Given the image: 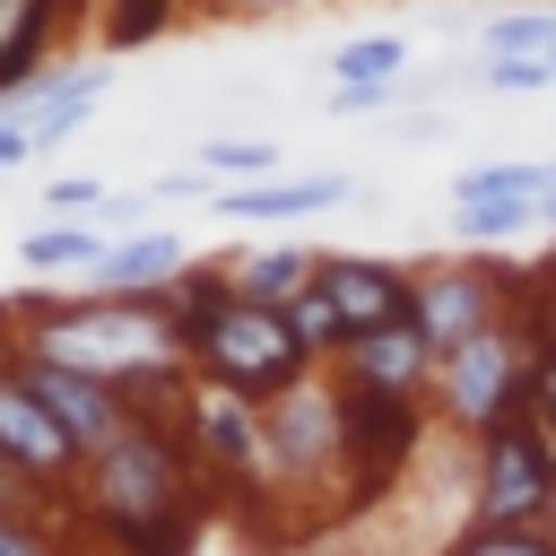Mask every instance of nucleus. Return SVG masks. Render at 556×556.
<instances>
[{
    "instance_id": "7",
    "label": "nucleus",
    "mask_w": 556,
    "mask_h": 556,
    "mask_svg": "<svg viewBox=\"0 0 556 556\" xmlns=\"http://www.w3.org/2000/svg\"><path fill=\"white\" fill-rule=\"evenodd\" d=\"M556 504V434L521 408L504 426L478 434V495H469V521H547Z\"/></svg>"
},
{
    "instance_id": "22",
    "label": "nucleus",
    "mask_w": 556,
    "mask_h": 556,
    "mask_svg": "<svg viewBox=\"0 0 556 556\" xmlns=\"http://www.w3.org/2000/svg\"><path fill=\"white\" fill-rule=\"evenodd\" d=\"M330 78H408V35H348L330 52Z\"/></svg>"
},
{
    "instance_id": "4",
    "label": "nucleus",
    "mask_w": 556,
    "mask_h": 556,
    "mask_svg": "<svg viewBox=\"0 0 556 556\" xmlns=\"http://www.w3.org/2000/svg\"><path fill=\"white\" fill-rule=\"evenodd\" d=\"M530 374H539V339H530L521 313H504L495 330L460 339V348L434 365V391H443V417L478 443L486 426H504V417L530 408Z\"/></svg>"
},
{
    "instance_id": "20",
    "label": "nucleus",
    "mask_w": 556,
    "mask_h": 556,
    "mask_svg": "<svg viewBox=\"0 0 556 556\" xmlns=\"http://www.w3.org/2000/svg\"><path fill=\"white\" fill-rule=\"evenodd\" d=\"M539 208H547V200H521V191H504V200H460V208H452V235L478 243V252H486V243H521V235L539 226Z\"/></svg>"
},
{
    "instance_id": "9",
    "label": "nucleus",
    "mask_w": 556,
    "mask_h": 556,
    "mask_svg": "<svg viewBox=\"0 0 556 556\" xmlns=\"http://www.w3.org/2000/svg\"><path fill=\"white\" fill-rule=\"evenodd\" d=\"M339 382H348V374H339ZM417 443H426L417 391H365V382H348V486H356V504L391 495L400 469L417 460Z\"/></svg>"
},
{
    "instance_id": "26",
    "label": "nucleus",
    "mask_w": 556,
    "mask_h": 556,
    "mask_svg": "<svg viewBox=\"0 0 556 556\" xmlns=\"http://www.w3.org/2000/svg\"><path fill=\"white\" fill-rule=\"evenodd\" d=\"M486 52H556V9H495Z\"/></svg>"
},
{
    "instance_id": "28",
    "label": "nucleus",
    "mask_w": 556,
    "mask_h": 556,
    "mask_svg": "<svg viewBox=\"0 0 556 556\" xmlns=\"http://www.w3.org/2000/svg\"><path fill=\"white\" fill-rule=\"evenodd\" d=\"M400 87H408V78H330V87H321V113H339V122H356V113H391Z\"/></svg>"
},
{
    "instance_id": "25",
    "label": "nucleus",
    "mask_w": 556,
    "mask_h": 556,
    "mask_svg": "<svg viewBox=\"0 0 556 556\" xmlns=\"http://www.w3.org/2000/svg\"><path fill=\"white\" fill-rule=\"evenodd\" d=\"M174 9H182V0H104V43H113V52L156 43V35L174 26Z\"/></svg>"
},
{
    "instance_id": "5",
    "label": "nucleus",
    "mask_w": 556,
    "mask_h": 556,
    "mask_svg": "<svg viewBox=\"0 0 556 556\" xmlns=\"http://www.w3.org/2000/svg\"><path fill=\"white\" fill-rule=\"evenodd\" d=\"M269 426V486H313V478H348V382L339 374H295L278 400H261Z\"/></svg>"
},
{
    "instance_id": "1",
    "label": "nucleus",
    "mask_w": 556,
    "mask_h": 556,
    "mask_svg": "<svg viewBox=\"0 0 556 556\" xmlns=\"http://www.w3.org/2000/svg\"><path fill=\"white\" fill-rule=\"evenodd\" d=\"M26 356H52V365H78V374H104L122 382L139 408H174L182 382H191V330L174 313V295H52V304H26Z\"/></svg>"
},
{
    "instance_id": "32",
    "label": "nucleus",
    "mask_w": 556,
    "mask_h": 556,
    "mask_svg": "<svg viewBox=\"0 0 556 556\" xmlns=\"http://www.w3.org/2000/svg\"><path fill=\"white\" fill-rule=\"evenodd\" d=\"M26 156H43V148H35V130H26L17 113H0V174H17Z\"/></svg>"
},
{
    "instance_id": "17",
    "label": "nucleus",
    "mask_w": 556,
    "mask_h": 556,
    "mask_svg": "<svg viewBox=\"0 0 556 556\" xmlns=\"http://www.w3.org/2000/svg\"><path fill=\"white\" fill-rule=\"evenodd\" d=\"M70 9H78V0H0V96L43 70V52L61 43Z\"/></svg>"
},
{
    "instance_id": "23",
    "label": "nucleus",
    "mask_w": 556,
    "mask_h": 556,
    "mask_svg": "<svg viewBox=\"0 0 556 556\" xmlns=\"http://www.w3.org/2000/svg\"><path fill=\"white\" fill-rule=\"evenodd\" d=\"M278 165H287L278 139H208V148H200V174H208V182H261V174H278Z\"/></svg>"
},
{
    "instance_id": "12",
    "label": "nucleus",
    "mask_w": 556,
    "mask_h": 556,
    "mask_svg": "<svg viewBox=\"0 0 556 556\" xmlns=\"http://www.w3.org/2000/svg\"><path fill=\"white\" fill-rule=\"evenodd\" d=\"M313 287L339 304L348 339H356V330H382V321H400V313L417 304V269H400V261H374V252H321Z\"/></svg>"
},
{
    "instance_id": "3",
    "label": "nucleus",
    "mask_w": 556,
    "mask_h": 556,
    "mask_svg": "<svg viewBox=\"0 0 556 556\" xmlns=\"http://www.w3.org/2000/svg\"><path fill=\"white\" fill-rule=\"evenodd\" d=\"M191 330V374H208V382H235V391H252V400H278L295 374H313L321 356L295 339V321H287V304H261V295H217L200 321H182Z\"/></svg>"
},
{
    "instance_id": "27",
    "label": "nucleus",
    "mask_w": 556,
    "mask_h": 556,
    "mask_svg": "<svg viewBox=\"0 0 556 556\" xmlns=\"http://www.w3.org/2000/svg\"><path fill=\"white\" fill-rule=\"evenodd\" d=\"M287 321H295V339H304L313 356H339V348H348V321H339V304H330L321 287H304V295L287 304Z\"/></svg>"
},
{
    "instance_id": "19",
    "label": "nucleus",
    "mask_w": 556,
    "mask_h": 556,
    "mask_svg": "<svg viewBox=\"0 0 556 556\" xmlns=\"http://www.w3.org/2000/svg\"><path fill=\"white\" fill-rule=\"evenodd\" d=\"M104 243H113V226H96V217L78 226V217H70V226H35V235L17 243V261H26V269H78V278H87V269L104 261Z\"/></svg>"
},
{
    "instance_id": "21",
    "label": "nucleus",
    "mask_w": 556,
    "mask_h": 556,
    "mask_svg": "<svg viewBox=\"0 0 556 556\" xmlns=\"http://www.w3.org/2000/svg\"><path fill=\"white\" fill-rule=\"evenodd\" d=\"M460 87H478V96H547L556 87V52H486Z\"/></svg>"
},
{
    "instance_id": "14",
    "label": "nucleus",
    "mask_w": 556,
    "mask_h": 556,
    "mask_svg": "<svg viewBox=\"0 0 556 556\" xmlns=\"http://www.w3.org/2000/svg\"><path fill=\"white\" fill-rule=\"evenodd\" d=\"M96 104H104V70H35L26 87L0 96V113H17L35 130V148H61Z\"/></svg>"
},
{
    "instance_id": "6",
    "label": "nucleus",
    "mask_w": 556,
    "mask_h": 556,
    "mask_svg": "<svg viewBox=\"0 0 556 556\" xmlns=\"http://www.w3.org/2000/svg\"><path fill=\"white\" fill-rule=\"evenodd\" d=\"M174 417H182V443H191L200 478L269 486V426H261V400H252V391L191 374V382H182V400H174Z\"/></svg>"
},
{
    "instance_id": "29",
    "label": "nucleus",
    "mask_w": 556,
    "mask_h": 556,
    "mask_svg": "<svg viewBox=\"0 0 556 556\" xmlns=\"http://www.w3.org/2000/svg\"><path fill=\"white\" fill-rule=\"evenodd\" d=\"M0 556H70L52 530H35L26 521V504H0Z\"/></svg>"
},
{
    "instance_id": "31",
    "label": "nucleus",
    "mask_w": 556,
    "mask_h": 556,
    "mask_svg": "<svg viewBox=\"0 0 556 556\" xmlns=\"http://www.w3.org/2000/svg\"><path fill=\"white\" fill-rule=\"evenodd\" d=\"M530 417L556 434V348H539V374H530Z\"/></svg>"
},
{
    "instance_id": "2",
    "label": "nucleus",
    "mask_w": 556,
    "mask_h": 556,
    "mask_svg": "<svg viewBox=\"0 0 556 556\" xmlns=\"http://www.w3.org/2000/svg\"><path fill=\"white\" fill-rule=\"evenodd\" d=\"M78 521L122 556H182L200 530V460L165 408H139L104 452L78 460Z\"/></svg>"
},
{
    "instance_id": "35",
    "label": "nucleus",
    "mask_w": 556,
    "mask_h": 556,
    "mask_svg": "<svg viewBox=\"0 0 556 556\" xmlns=\"http://www.w3.org/2000/svg\"><path fill=\"white\" fill-rule=\"evenodd\" d=\"M547 530H556V504H547Z\"/></svg>"
},
{
    "instance_id": "13",
    "label": "nucleus",
    "mask_w": 556,
    "mask_h": 556,
    "mask_svg": "<svg viewBox=\"0 0 556 556\" xmlns=\"http://www.w3.org/2000/svg\"><path fill=\"white\" fill-rule=\"evenodd\" d=\"M339 374L365 382V391H426V382H434V339L417 330V313H400V321H382V330H356V339L339 348Z\"/></svg>"
},
{
    "instance_id": "30",
    "label": "nucleus",
    "mask_w": 556,
    "mask_h": 556,
    "mask_svg": "<svg viewBox=\"0 0 556 556\" xmlns=\"http://www.w3.org/2000/svg\"><path fill=\"white\" fill-rule=\"evenodd\" d=\"M104 200H113V191H104V182H87V174H61V182L43 191V208H61V217H70V208H104Z\"/></svg>"
},
{
    "instance_id": "8",
    "label": "nucleus",
    "mask_w": 556,
    "mask_h": 556,
    "mask_svg": "<svg viewBox=\"0 0 556 556\" xmlns=\"http://www.w3.org/2000/svg\"><path fill=\"white\" fill-rule=\"evenodd\" d=\"M408 313H417V330L434 339V365H443L460 339H478L504 313H521V287L495 261H434V269H417V304Z\"/></svg>"
},
{
    "instance_id": "10",
    "label": "nucleus",
    "mask_w": 556,
    "mask_h": 556,
    "mask_svg": "<svg viewBox=\"0 0 556 556\" xmlns=\"http://www.w3.org/2000/svg\"><path fill=\"white\" fill-rule=\"evenodd\" d=\"M0 452H9V469L26 478V486H70L78 478V443H70V426L43 408V391L26 382V365L17 356H0Z\"/></svg>"
},
{
    "instance_id": "24",
    "label": "nucleus",
    "mask_w": 556,
    "mask_h": 556,
    "mask_svg": "<svg viewBox=\"0 0 556 556\" xmlns=\"http://www.w3.org/2000/svg\"><path fill=\"white\" fill-rule=\"evenodd\" d=\"M452 556H556V530L547 521H469V539Z\"/></svg>"
},
{
    "instance_id": "33",
    "label": "nucleus",
    "mask_w": 556,
    "mask_h": 556,
    "mask_svg": "<svg viewBox=\"0 0 556 556\" xmlns=\"http://www.w3.org/2000/svg\"><path fill=\"white\" fill-rule=\"evenodd\" d=\"M17 486H26V478H17V469H9V452H0V504H26Z\"/></svg>"
},
{
    "instance_id": "34",
    "label": "nucleus",
    "mask_w": 556,
    "mask_h": 556,
    "mask_svg": "<svg viewBox=\"0 0 556 556\" xmlns=\"http://www.w3.org/2000/svg\"><path fill=\"white\" fill-rule=\"evenodd\" d=\"M539 226H547V235H556V191H547V208H539Z\"/></svg>"
},
{
    "instance_id": "11",
    "label": "nucleus",
    "mask_w": 556,
    "mask_h": 556,
    "mask_svg": "<svg viewBox=\"0 0 556 556\" xmlns=\"http://www.w3.org/2000/svg\"><path fill=\"white\" fill-rule=\"evenodd\" d=\"M17 365H26V382L43 391V408L70 426V443L78 452H104L130 417H139V400L122 391V382H104V374H78V365H52V356H26L17 348Z\"/></svg>"
},
{
    "instance_id": "15",
    "label": "nucleus",
    "mask_w": 556,
    "mask_h": 556,
    "mask_svg": "<svg viewBox=\"0 0 556 556\" xmlns=\"http://www.w3.org/2000/svg\"><path fill=\"white\" fill-rule=\"evenodd\" d=\"M182 269H191V243H182L174 226H130V235L104 243V261L87 269V287H104V295H156V287H174Z\"/></svg>"
},
{
    "instance_id": "16",
    "label": "nucleus",
    "mask_w": 556,
    "mask_h": 556,
    "mask_svg": "<svg viewBox=\"0 0 556 556\" xmlns=\"http://www.w3.org/2000/svg\"><path fill=\"white\" fill-rule=\"evenodd\" d=\"M339 200H356L348 174H261V182H226L217 217H321Z\"/></svg>"
},
{
    "instance_id": "18",
    "label": "nucleus",
    "mask_w": 556,
    "mask_h": 556,
    "mask_svg": "<svg viewBox=\"0 0 556 556\" xmlns=\"http://www.w3.org/2000/svg\"><path fill=\"white\" fill-rule=\"evenodd\" d=\"M313 269H321V252H304V243H252V252L226 261L235 295H261V304H295L313 287Z\"/></svg>"
}]
</instances>
